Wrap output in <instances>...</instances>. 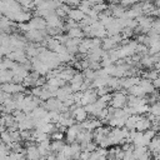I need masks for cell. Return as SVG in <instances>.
Masks as SVG:
<instances>
[{
	"instance_id": "cell-3",
	"label": "cell",
	"mask_w": 160,
	"mask_h": 160,
	"mask_svg": "<svg viewBox=\"0 0 160 160\" xmlns=\"http://www.w3.org/2000/svg\"><path fill=\"white\" fill-rule=\"evenodd\" d=\"M71 115L75 119V121L79 122H84L85 120H88V111L84 106H80L79 104L75 105V110H71Z\"/></svg>"
},
{
	"instance_id": "cell-9",
	"label": "cell",
	"mask_w": 160,
	"mask_h": 160,
	"mask_svg": "<svg viewBox=\"0 0 160 160\" xmlns=\"http://www.w3.org/2000/svg\"><path fill=\"white\" fill-rule=\"evenodd\" d=\"M62 131H64V130H60V129H58V128H56V130H55L54 132H51V135H50L51 140H52V141L62 140V138H64V132H62Z\"/></svg>"
},
{
	"instance_id": "cell-10",
	"label": "cell",
	"mask_w": 160,
	"mask_h": 160,
	"mask_svg": "<svg viewBox=\"0 0 160 160\" xmlns=\"http://www.w3.org/2000/svg\"><path fill=\"white\" fill-rule=\"evenodd\" d=\"M152 84H154L155 89H156V88H160V76H159L158 79H155V80L152 81Z\"/></svg>"
},
{
	"instance_id": "cell-7",
	"label": "cell",
	"mask_w": 160,
	"mask_h": 160,
	"mask_svg": "<svg viewBox=\"0 0 160 160\" xmlns=\"http://www.w3.org/2000/svg\"><path fill=\"white\" fill-rule=\"evenodd\" d=\"M129 92H130V95H134V96H138V98H144L146 95L145 90L139 84L135 85V86H132L131 89H129Z\"/></svg>"
},
{
	"instance_id": "cell-2",
	"label": "cell",
	"mask_w": 160,
	"mask_h": 160,
	"mask_svg": "<svg viewBox=\"0 0 160 160\" xmlns=\"http://www.w3.org/2000/svg\"><path fill=\"white\" fill-rule=\"evenodd\" d=\"M81 130H82L81 124H74L72 126L68 128V129H66V140H68V142H69V144L75 142L76 139H78V135L80 134Z\"/></svg>"
},
{
	"instance_id": "cell-4",
	"label": "cell",
	"mask_w": 160,
	"mask_h": 160,
	"mask_svg": "<svg viewBox=\"0 0 160 160\" xmlns=\"http://www.w3.org/2000/svg\"><path fill=\"white\" fill-rule=\"evenodd\" d=\"M42 156L40 155L39 152V149H38V145L35 144H31L28 146L26 149V159L28 160H40Z\"/></svg>"
},
{
	"instance_id": "cell-6",
	"label": "cell",
	"mask_w": 160,
	"mask_h": 160,
	"mask_svg": "<svg viewBox=\"0 0 160 160\" xmlns=\"http://www.w3.org/2000/svg\"><path fill=\"white\" fill-rule=\"evenodd\" d=\"M139 85L145 90V92H146V94H152V92H154V90H155V86H154L152 81H151V80H149V79H141V80H140V82H139Z\"/></svg>"
},
{
	"instance_id": "cell-1",
	"label": "cell",
	"mask_w": 160,
	"mask_h": 160,
	"mask_svg": "<svg viewBox=\"0 0 160 160\" xmlns=\"http://www.w3.org/2000/svg\"><path fill=\"white\" fill-rule=\"evenodd\" d=\"M126 104H128V98L124 92H115L111 95L110 106L112 109H124Z\"/></svg>"
},
{
	"instance_id": "cell-5",
	"label": "cell",
	"mask_w": 160,
	"mask_h": 160,
	"mask_svg": "<svg viewBox=\"0 0 160 160\" xmlns=\"http://www.w3.org/2000/svg\"><path fill=\"white\" fill-rule=\"evenodd\" d=\"M68 16H69L71 20H74V21L78 22V21H80V20H84L85 16H86V14H85L84 11H81L80 9H72V10L69 11Z\"/></svg>"
},
{
	"instance_id": "cell-8",
	"label": "cell",
	"mask_w": 160,
	"mask_h": 160,
	"mask_svg": "<svg viewBox=\"0 0 160 160\" xmlns=\"http://www.w3.org/2000/svg\"><path fill=\"white\" fill-rule=\"evenodd\" d=\"M68 35H69L70 39H81V38L84 36V31L78 26V28L70 29L69 32H68Z\"/></svg>"
}]
</instances>
